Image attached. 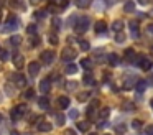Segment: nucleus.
<instances>
[{
    "mask_svg": "<svg viewBox=\"0 0 153 135\" xmlns=\"http://www.w3.org/2000/svg\"><path fill=\"white\" fill-rule=\"evenodd\" d=\"M27 31H28V35H30V36H35V35H36V25H35V23L28 25L27 26Z\"/></svg>",
    "mask_w": 153,
    "mask_h": 135,
    "instance_id": "473e14b6",
    "label": "nucleus"
},
{
    "mask_svg": "<svg viewBox=\"0 0 153 135\" xmlns=\"http://www.w3.org/2000/svg\"><path fill=\"white\" fill-rule=\"evenodd\" d=\"M28 72H30V76H38V72H40V63L36 61H31L30 64H28Z\"/></svg>",
    "mask_w": 153,
    "mask_h": 135,
    "instance_id": "9d476101",
    "label": "nucleus"
},
{
    "mask_svg": "<svg viewBox=\"0 0 153 135\" xmlns=\"http://www.w3.org/2000/svg\"><path fill=\"white\" fill-rule=\"evenodd\" d=\"M79 48L82 49V51H89V49H91L89 41H79Z\"/></svg>",
    "mask_w": 153,
    "mask_h": 135,
    "instance_id": "58836bf2",
    "label": "nucleus"
},
{
    "mask_svg": "<svg viewBox=\"0 0 153 135\" xmlns=\"http://www.w3.org/2000/svg\"><path fill=\"white\" fill-rule=\"evenodd\" d=\"M87 99H89V92H81V94L77 95V101L79 102H86Z\"/></svg>",
    "mask_w": 153,
    "mask_h": 135,
    "instance_id": "a19ab883",
    "label": "nucleus"
},
{
    "mask_svg": "<svg viewBox=\"0 0 153 135\" xmlns=\"http://www.w3.org/2000/svg\"><path fill=\"white\" fill-rule=\"evenodd\" d=\"M27 110H28V107L25 104H18L10 110V117L13 119V120H18V119H22L25 114H27Z\"/></svg>",
    "mask_w": 153,
    "mask_h": 135,
    "instance_id": "20e7f679",
    "label": "nucleus"
},
{
    "mask_svg": "<svg viewBox=\"0 0 153 135\" xmlns=\"http://www.w3.org/2000/svg\"><path fill=\"white\" fill-rule=\"evenodd\" d=\"M115 41H117V43H123V41H125V35H123L122 31H120V33H115Z\"/></svg>",
    "mask_w": 153,
    "mask_h": 135,
    "instance_id": "79ce46f5",
    "label": "nucleus"
},
{
    "mask_svg": "<svg viewBox=\"0 0 153 135\" xmlns=\"http://www.w3.org/2000/svg\"><path fill=\"white\" fill-rule=\"evenodd\" d=\"M69 117L73 119V120H76V119L79 117V112H77L76 109H71V110H69Z\"/></svg>",
    "mask_w": 153,
    "mask_h": 135,
    "instance_id": "c03bdc74",
    "label": "nucleus"
},
{
    "mask_svg": "<svg viewBox=\"0 0 153 135\" xmlns=\"http://www.w3.org/2000/svg\"><path fill=\"white\" fill-rule=\"evenodd\" d=\"M81 66H82L84 69H87V71H91V68H92V59L82 58V59H81Z\"/></svg>",
    "mask_w": 153,
    "mask_h": 135,
    "instance_id": "a878e982",
    "label": "nucleus"
},
{
    "mask_svg": "<svg viewBox=\"0 0 153 135\" xmlns=\"http://www.w3.org/2000/svg\"><path fill=\"white\" fill-rule=\"evenodd\" d=\"M12 135H18V132H12Z\"/></svg>",
    "mask_w": 153,
    "mask_h": 135,
    "instance_id": "052dcab7",
    "label": "nucleus"
},
{
    "mask_svg": "<svg viewBox=\"0 0 153 135\" xmlns=\"http://www.w3.org/2000/svg\"><path fill=\"white\" fill-rule=\"evenodd\" d=\"M145 132H146V135H153V125H152V124H150V125H146Z\"/></svg>",
    "mask_w": 153,
    "mask_h": 135,
    "instance_id": "8fccbe9b",
    "label": "nucleus"
},
{
    "mask_svg": "<svg viewBox=\"0 0 153 135\" xmlns=\"http://www.w3.org/2000/svg\"><path fill=\"white\" fill-rule=\"evenodd\" d=\"M109 115H110V109H109V107H104V109H100V112H99V117H100V120H105V119H109Z\"/></svg>",
    "mask_w": 153,
    "mask_h": 135,
    "instance_id": "bb28decb",
    "label": "nucleus"
},
{
    "mask_svg": "<svg viewBox=\"0 0 153 135\" xmlns=\"http://www.w3.org/2000/svg\"><path fill=\"white\" fill-rule=\"evenodd\" d=\"M2 16H4V10L0 8V22H2Z\"/></svg>",
    "mask_w": 153,
    "mask_h": 135,
    "instance_id": "bf43d9fd",
    "label": "nucleus"
},
{
    "mask_svg": "<svg viewBox=\"0 0 153 135\" xmlns=\"http://www.w3.org/2000/svg\"><path fill=\"white\" fill-rule=\"evenodd\" d=\"M8 45H10L12 48H18V46L22 45V36H18V35L10 36V38H8Z\"/></svg>",
    "mask_w": 153,
    "mask_h": 135,
    "instance_id": "4468645a",
    "label": "nucleus"
},
{
    "mask_svg": "<svg viewBox=\"0 0 153 135\" xmlns=\"http://www.w3.org/2000/svg\"><path fill=\"white\" fill-rule=\"evenodd\" d=\"M61 25H63V22H61V18H58V16H54V18L51 20V26H53L54 31H59Z\"/></svg>",
    "mask_w": 153,
    "mask_h": 135,
    "instance_id": "412c9836",
    "label": "nucleus"
},
{
    "mask_svg": "<svg viewBox=\"0 0 153 135\" xmlns=\"http://www.w3.org/2000/svg\"><path fill=\"white\" fill-rule=\"evenodd\" d=\"M89 135H97V134H89Z\"/></svg>",
    "mask_w": 153,
    "mask_h": 135,
    "instance_id": "e2e57ef3",
    "label": "nucleus"
},
{
    "mask_svg": "<svg viewBox=\"0 0 153 135\" xmlns=\"http://www.w3.org/2000/svg\"><path fill=\"white\" fill-rule=\"evenodd\" d=\"M123 10H125L127 13H132V12H135V3H133V2H127L125 5H123Z\"/></svg>",
    "mask_w": 153,
    "mask_h": 135,
    "instance_id": "7c9ffc66",
    "label": "nucleus"
},
{
    "mask_svg": "<svg viewBox=\"0 0 153 135\" xmlns=\"http://www.w3.org/2000/svg\"><path fill=\"white\" fill-rule=\"evenodd\" d=\"M64 72H66V74H76V72H77V66L74 64V63H68V66L64 68Z\"/></svg>",
    "mask_w": 153,
    "mask_h": 135,
    "instance_id": "a211bd4d",
    "label": "nucleus"
},
{
    "mask_svg": "<svg viewBox=\"0 0 153 135\" xmlns=\"http://www.w3.org/2000/svg\"><path fill=\"white\" fill-rule=\"evenodd\" d=\"M133 63H135L137 66H140V68H142L143 71H148V69H150V68H152V66H153L152 59H150V58H146V56H143V54L137 56V58L133 59Z\"/></svg>",
    "mask_w": 153,
    "mask_h": 135,
    "instance_id": "39448f33",
    "label": "nucleus"
},
{
    "mask_svg": "<svg viewBox=\"0 0 153 135\" xmlns=\"http://www.w3.org/2000/svg\"><path fill=\"white\" fill-rule=\"evenodd\" d=\"M112 30H114L115 33H120V31H122V30H123V22H122V20H115V22L112 23Z\"/></svg>",
    "mask_w": 153,
    "mask_h": 135,
    "instance_id": "6ab92c4d",
    "label": "nucleus"
},
{
    "mask_svg": "<svg viewBox=\"0 0 153 135\" xmlns=\"http://www.w3.org/2000/svg\"><path fill=\"white\" fill-rule=\"evenodd\" d=\"M38 45H40V36H38V35L31 36V38H30V46H31V48H36Z\"/></svg>",
    "mask_w": 153,
    "mask_h": 135,
    "instance_id": "2f4dec72",
    "label": "nucleus"
},
{
    "mask_svg": "<svg viewBox=\"0 0 153 135\" xmlns=\"http://www.w3.org/2000/svg\"><path fill=\"white\" fill-rule=\"evenodd\" d=\"M58 105H59L61 109H68L69 107V97H66V95L58 97Z\"/></svg>",
    "mask_w": 153,
    "mask_h": 135,
    "instance_id": "f3484780",
    "label": "nucleus"
},
{
    "mask_svg": "<svg viewBox=\"0 0 153 135\" xmlns=\"http://www.w3.org/2000/svg\"><path fill=\"white\" fill-rule=\"evenodd\" d=\"M25 97H27V99H33L35 97V89H31V87H28L27 89V91H25Z\"/></svg>",
    "mask_w": 153,
    "mask_h": 135,
    "instance_id": "ea45409f",
    "label": "nucleus"
},
{
    "mask_svg": "<svg viewBox=\"0 0 153 135\" xmlns=\"http://www.w3.org/2000/svg\"><path fill=\"white\" fill-rule=\"evenodd\" d=\"M115 130L119 132V134H125V130H127L125 124H122V125H117V127H115Z\"/></svg>",
    "mask_w": 153,
    "mask_h": 135,
    "instance_id": "a18cd8bd",
    "label": "nucleus"
},
{
    "mask_svg": "<svg viewBox=\"0 0 153 135\" xmlns=\"http://www.w3.org/2000/svg\"><path fill=\"white\" fill-rule=\"evenodd\" d=\"M105 2H107V3H109V7H110V5H114V3H115V2H117V0H105Z\"/></svg>",
    "mask_w": 153,
    "mask_h": 135,
    "instance_id": "4d7b16f0",
    "label": "nucleus"
},
{
    "mask_svg": "<svg viewBox=\"0 0 153 135\" xmlns=\"http://www.w3.org/2000/svg\"><path fill=\"white\" fill-rule=\"evenodd\" d=\"M33 16H35V18H38V20H43L45 16H46V12H45V10H36Z\"/></svg>",
    "mask_w": 153,
    "mask_h": 135,
    "instance_id": "4c0bfd02",
    "label": "nucleus"
},
{
    "mask_svg": "<svg viewBox=\"0 0 153 135\" xmlns=\"http://www.w3.org/2000/svg\"><path fill=\"white\" fill-rule=\"evenodd\" d=\"M91 3H92V0H76V7H79V8H87V7H91Z\"/></svg>",
    "mask_w": 153,
    "mask_h": 135,
    "instance_id": "cd10ccee",
    "label": "nucleus"
},
{
    "mask_svg": "<svg viewBox=\"0 0 153 135\" xmlns=\"http://www.w3.org/2000/svg\"><path fill=\"white\" fill-rule=\"evenodd\" d=\"M94 109H96V107H91V105L87 107L86 114H87V119H89V120H92V119H94Z\"/></svg>",
    "mask_w": 153,
    "mask_h": 135,
    "instance_id": "37998d69",
    "label": "nucleus"
},
{
    "mask_svg": "<svg viewBox=\"0 0 153 135\" xmlns=\"http://www.w3.org/2000/svg\"><path fill=\"white\" fill-rule=\"evenodd\" d=\"M10 5H12V7H15V8H22V10H25V3H22L20 0H12Z\"/></svg>",
    "mask_w": 153,
    "mask_h": 135,
    "instance_id": "c9c22d12",
    "label": "nucleus"
},
{
    "mask_svg": "<svg viewBox=\"0 0 153 135\" xmlns=\"http://www.w3.org/2000/svg\"><path fill=\"white\" fill-rule=\"evenodd\" d=\"M10 79L17 87H25V86H27V78H25L22 72H13V74L10 76Z\"/></svg>",
    "mask_w": 153,
    "mask_h": 135,
    "instance_id": "0eeeda50",
    "label": "nucleus"
},
{
    "mask_svg": "<svg viewBox=\"0 0 153 135\" xmlns=\"http://www.w3.org/2000/svg\"><path fill=\"white\" fill-rule=\"evenodd\" d=\"M140 127H142V122H140V120H133L132 122V128H133V130H138Z\"/></svg>",
    "mask_w": 153,
    "mask_h": 135,
    "instance_id": "49530a36",
    "label": "nucleus"
},
{
    "mask_svg": "<svg viewBox=\"0 0 153 135\" xmlns=\"http://www.w3.org/2000/svg\"><path fill=\"white\" fill-rule=\"evenodd\" d=\"M89 127H91L89 120H82V122H77V130H81V132H87V130H89Z\"/></svg>",
    "mask_w": 153,
    "mask_h": 135,
    "instance_id": "5701e85b",
    "label": "nucleus"
},
{
    "mask_svg": "<svg viewBox=\"0 0 153 135\" xmlns=\"http://www.w3.org/2000/svg\"><path fill=\"white\" fill-rule=\"evenodd\" d=\"M107 30V23L105 22H102V20H100V22H96V25H94V31L96 33H104Z\"/></svg>",
    "mask_w": 153,
    "mask_h": 135,
    "instance_id": "2eb2a0df",
    "label": "nucleus"
},
{
    "mask_svg": "<svg viewBox=\"0 0 153 135\" xmlns=\"http://www.w3.org/2000/svg\"><path fill=\"white\" fill-rule=\"evenodd\" d=\"M38 105H40V109H43V110H48V109H50V97L41 95V97L38 99Z\"/></svg>",
    "mask_w": 153,
    "mask_h": 135,
    "instance_id": "ddd939ff",
    "label": "nucleus"
},
{
    "mask_svg": "<svg viewBox=\"0 0 153 135\" xmlns=\"http://www.w3.org/2000/svg\"><path fill=\"white\" fill-rule=\"evenodd\" d=\"M150 104H152V107H153V99H152V102H150Z\"/></svg>",
    "mask_w": 153,
    "mask_h": 135,
    "instance_id": "680f3d73",
    "label": "nucleus"
},
{
    "mask_svg": "<svg viewBox=\"0 0 153 135\" xmlns=\"http://www.w3.org/2000/svg\"><path fill=\"white\" fill-rule=\"evenodd\" d=\"M137 2H138L140 5H148V2H150V0H137Z\"/></svg>",
    "mask_w": 153,
    "mask_h": 135,
    "instance_id": "6e6d98bb",
    "label": "nucleus"
},
{
    "mask_svg": "<svg viewBox=\"0 0 153 135\" xmlns=\"http://www.w3.org/2000/svg\"><path fill=\"white\" fill-rule=\"evenodd\" d=\"M89 23H91L89 16H79V18H77V22H76V25H74V31H76L77 35L84 33L87 28H89Z\"/></svg>",
    "mask_w": 153,
    "mask_h": 135,
    "instance_id": "7ed1b4c3",
    "label": "nucleus"
},
{
    "mask_svg": "<svg viewBox=\"0 0 153 135\" xmlns=\"http://www.w3.org/2000/svg\"><path fill=\"white\" fill-rule=\"evenodd\" d=\"M105 125H107V124H105V120H100V124H99V127H105Z\"/></svg>",
    "mask_w": 153,
    "mask_h": 135,
    "instance_id": "13d9d810",
    "label": "nucleus"
},
{
    "mask_svg": "<svg viewBox=\"0 0 153 135\" xmlns=\"http://www.w3.org/2000/svg\"><path fill=\"white\" fill-rule=\"evenodd\" d=\"M146 86H148V84H146V81H145V79H138V81H137L135 89H137L138 92H143V91L146 89Z\"/></svg>",
    "mask_w": 153,
    "mask_h": 135,
    "instance_id": "393cba45",
    "label": "nucleus"
},
{
    "mask_svg": "<svg viewBox=\"0 0 153 135\" xmlns=\"http://www.w3.org/2000/svg\"><path fill=\"white\" fill-rule=\"evenodd\" d=\"M40 91H41V94H48V92L51 91V81L50 79H43V81L40 82Z\"/></svg>",
    "mask_w": 153,
    "mask_h": 135,
    "instance_id": "9b49d317",
    "label": "nucleus"
},
{
    "mask_svg": "<svg viewBox=\"0 0 153 135\" xmlns=\"http://www.w3.org/2000/svg\"><path fill=\"white\" fill-rule=\"evenodd\" d=\"M76 58H77V51L73 48V46H66V48H63V51H61V59H63V61L73 63Z\"/></svg>",
    "mask_w": 153,
    "mask_h": 135,
    "instance_id": "f257e3e1",
    "label": "nucleus"
},
{
    "mask_svg": "<svg viewBox=\"0 0 153 135\" xmlns=\"http://www.w3.org/2000/svg\"><path fill=\"white\" fill-rule=\"evenodd\" d=\"M40 58H41V63H43V64L50 66L51 63L54 61V58H56V53H54L53 49H45V51L40 54Z\"/></svg>",
    "mask_w": 153,
    "mask_h": 135,
    "instance_id": "423d86ee",
    "label": "nucleus"
},
{
    "mask_svg": "<svg viewBox=\"0 0 153 135\" xmlns=\"http://www.w3.org/2000/svg\"><path fill=\"white\" fill-rule=\"evenodd\" d=\"M17 26H18V18L15 15H8L5 25L2 26V33H10L13 30H17Z\"/></svg>",
    "mask_w": 153,
    "mask_h": 135,
    "instance_id": "f03ea898",
    "label": "nucleus"
},
{
    "mask_svg": "<svg viewBox=\"0 0 153 135\" xmlns=\"http://www.w3.org/2000/svg\"><path fill=\"white\" fill-rule=\"evenodd\" d=\"M12 61H13V66H15L17 69H22V68L25 66V58H23L22 54H18V53L13 56V58H12Z\"/></svg>",
    "mask_w": 153,
    "mask_h": 135,
    "instance_id": "1a4fd4ad",
    "label": "nucleus"
},
{
    "mask_svg": "<svg viewBox=\"0 0 153 135\" xmlns=\"http://www.w3.org/2000/svg\"><path fill=\"white\" fill-rule=\"evenodd\" d=\"M146 30H148V35H150V36H153V23H150Z\"/></svg>",
    "mask_w": 153,
    "mask_h": 135,
    "instance_id": "5fc2aeb1",
    "label": "nucleus"
},
{
    "mask_svg": "<svg viewBox=\"0 0 153 135\" xmlns=\"http://www.w3.org/2000/svg\"><path fill=\"white\" fill-rule=\"evenodd\" d=\"M68 5H69V2H68V0H61V2H59V8H63V10L66 8Z\"/></svg>",
    "mask_w": 153,
    "mask_h": 135,
    "instance_id": "3c124183",
    "label": "nucleus"
},
{
    "mask_svg": "<svg viewBox=\"0 0 153 135\" xmlns=\"http://www.w3.org/2000/svg\"><path fill=\"white\" fill-rule=\"evenodd\" d=\"M123 56H125L127 61H133V58H135V49H133V48H127L125 53H123Z\"/></svg>",
    "mask_w": 153,
    "mask_h": 135,
    "instance_id": "4be33fe9",
    "label": "nucleus"
},
{
    "mask_svg": "<svg viewBox=\"0 0 153 135\" xmlns=\"http://www.w3.org/2000/svg\"><path fill=\"white\" fill-rule=\"evenodd\" d=\"M0 59H2V61H8V59H10V53L7 51V49H2V51H0Z\"/></svg>",
    "mask_w": 153,
    "mask_h": 135,
    "instance_id": "72a5a7b5",
    "label": "nucleus"
},
{
    "mask_svg": "<svg viewBox=\"0 0 153 135\" xmlns=\"http://www.w3.org/2000/svg\"><path fill=\"white\" fill-rule=\"evenodd\" d=\"M69 91H74V89L77 87V82H74V81H71V82H68V86H66Z\"/></svg>",
    "mask_w": 153,
    "mask_h": 135,
    "instance_id": "09e8293b",
    "label": "nucleus"
},
{
    "mask_svg": "<svg viewBox=\"0 0 153 135\" xmlns=\"http://www.w3.org/2000/svg\"><path fill=\"white\" fill-rule=\"evenodd\" d=\"M82 82H84V84H94L92 72H91V71H86V74L82 76Z\"/></svg>",
    "mask_w": 153,
    "mask_h": 135,
    "instance_id": "b1692460",
    "label": "nucleus"
},
{
    "mask_svg": "<svg viewBox=\"0 0 153 135\" xmlns=\"http://www.w3.org/2000/svg\"><path fill=\"white\" fill-rule=\"evenodd\" d=\"M128 28H130V31H132V36H133V38H138V36H140L138 22H135V20H130V22H128Z\"/></svg>",
    "mask_w": 153,
    "mask_h": 135,
    "instance_id": "6e6552de",
    "label": "nucleus"
},
{
    "mask_svg": "<svg viewBox=\"0 0 153 135\" xmlns=\"http://www.w3.org/2000/svg\"><path fill=\"white\" fill-rule=\"evenodd\" d=\"M0 51H2V48H0Z\"/></svg>",
    "mask_w": 153,
    "mask_h": 135,
    "instance_id": "69168bd1",
    "label": "nucleus"
},
{
    "mask_svg": "<svg viewBox=\"0 0 153 135\" xmlns=\"http://www.w3.org/2000/svg\"><path fill=\"white\" fill-rule=\"evenodd\" d=\"M146 84H148V86H153V74L148 76V79H146Z\"/></svg>",
    "mask_w": 153,
    "mask_h": 135,
    "instance_id": "864d4df0",
    "label": "nucleus"
},
{
    "mask_svg": "<svg viewBox=\"0 0 153 135\" xmlns=\"http://www.w3.org/2000/svg\"><path fill=\"white\" fill-rule=\"evenodd\" d=\"M137 86V81L133 78H127L125 82H123V89H133Z\"/></svg>",
    "mask_w": 153,
    "mask_h": 135,
    "instance_id": "aec40b11",
    "label": "nucleus"
},
{
    "mask_svg": "<svg viewBox=\"0 0 153 135\" xmlns=\"http://www.w3.org/2000/svg\"><path fill=\"white\" fill-rule=\"evenodd\" d=\"M64 115L61 114V112H58V114H54V122H56V125H63L64 124Z\"/></svg>",
    "mask_w": 153,
    "mask_h": 135,
    "instance_id": "c756f323",
    "label": "nucleus"
},
{
    "mask_svg": "<svg viewBox=\"0 0 153 135\" xmlns=\"http://www.w3.org/2000/svg\"><path fill=\"white\" fill-rule=\"evenodd\" d=\"M15 87H17V86H15L13 82H12V84H10V82H7V84H5V92H7L8 95H13L15 94Z\"/></svg>",
    "mask_w": 153,
    "mask_h": 135,
    "instance_id": "c85d7f7f",
    "label": "nucleus"
},
{
    "mask_svg": "<svg viewBox=\"0 0 153 135\" xmlns=\"http://www.w3.org/2000/svg\"><path fill=\"white\" fill-rule=\"evenodd\" d=\"M94 8H96L97 12H102L104 10V0H96V2H94Z\"/></svg>",
    "mask_w": 153,
    "mask_h": 135,
    "instance_id": "e433bc0d",
    "label": "nucleus"
},
{
    "mask_svg": "<svg viewBox=\"0 0 153 135\" xmlns=\"http://www.w3.org/2000/svg\"><path fill=\"white\" fill-rule=\"evenodd\" d=\"M64 135H77V134L73 130V128H68V130H64Z\"/></svg>",
    "mask_w": 153,
    "mask_h": 135,
    "instance_id": "603ef678",
    "label": "nucleus"
},
{
    "mask_svg": "<svg viewBox=\"0 0 153 135\" xmlns=\"http://www.w3.org/2000/svg\"><path fill=\"white\" fill-rule=\"evenodd\" d=\"M51 128H53V124H50V122H46V120H41L40 124H38V130L43 132V134L51 132Z\"/></svg>",
    "mask_w": 153,
    "mask_h": 135,
    "instance_id": "f8f14e48",
    "label": "nucleus"
},
{
    "mask_svg": "<svg viewBox=\"0 0 153 135\" xmlns=\"http://www.w3.org/2000/svg\"><path fill=\"white\" fill-rule=\"evenodd\" d=\"M105 58H107V63H109L110 66H117V64H119V56H117L115 53H110V54H107Z\"/></svg>",
    "mask_w": 153,
    "mask_h": 135,
    "instance_id": "dca6fc26",
    "label": "nucleus"
},
{
    "mask_svg": "<svg viewBox=\"0 0 153 135\" xmlns=\"http://www.w3.org/2000/svg\"><path fill=\"white\" fill-rule=\"evenodd\" d=\"M48 41H50L51 45H58V41H59V40H58V35H56V33H51V35H48Z\"/></svg>",
    "mask_w": 153,
    "mask_h": 135,
    "instance_id": "f704fd0d",
    "label": "nucleus"
},
{
    "mask_svg": "<svg viewBox=\"0 0 153 135\" xmlns=\"http://www.w3.org/2000/svg\"><path fill=\"white\" fill-rule=\"evenodd\" d=\"M123 109H125V112H132L133 109H135V105H133V104H128V102H127V104H123Z\"/></svg>",
    "mask_w": 153,
    "mask_h": 135,
    "instance_id": "de8ad7c7",
    "label": "nucleus"
},
{
    "mask_svg": "<svg viewBox=\"0 0 153 135\" xmlns=\"http://www.w3.org/2000/svg\"><path fill=\"white\" fill-rule=\"evenodd\" d=\"M0 101H2V94H0Z\"/></svg>",
    "mask_w": 153,
    "mask_h": 135,
    "instance_id": "0e129e2a",
    "label": "nucleus"
},
{
    "mask_svg": "<svg viewBox=\"0 0 153 135\" xmlns=\"http://www.w3.org/2000/svg\"><path fill=\"white\" fill-rule=\"evenodd\" d=\"M105 135H109V134H105Z\"/></svg>",
    "mask_w": 153,
    "mask_h": 135,
    "instance_id": "338daca9",
    "label": "nucleus"
}]
</instances>
